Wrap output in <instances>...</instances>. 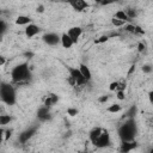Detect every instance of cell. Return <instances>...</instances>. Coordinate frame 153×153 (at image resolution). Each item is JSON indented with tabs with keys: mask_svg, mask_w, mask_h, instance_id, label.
<instances>
[{
	"mask_svg": "<svg viewBox=\"0 0 153 153\" xmlns=\"http://www.w3.org/2000/svg\"><path fill=\"white\" fill-rule=\"evenodd\" d=\"M109 39V37L106 36V35H103V36H100L98 39H96V43L97 44H99V43H104V42H106Z\"/></svg>",
	"mask_w": 153,
	"mask_h": 153,
	"instance_id": "30",
	"label": "cell"
},
{
	"mask_svg": "<svg viewBox=\"0 0 153 153\" xmlns=\"http://www.w3.org/2000/svg\"><path fill=\"white\" fill-rule=\"evenodd\" d=\"M31 79V69L27 62L19 63L14 66L11 71V80L12 84H24Z\"/></svg>",
	"mask_w": 153,
	"mask_h": 153,
	"instance_id": "2",
	"label": "cell"
},
{
	"mask_svg": "<svg viewBox=\"0 0 153 153\" xmlns=\"http://www.w3.org/2000/svg\"><path fill=\"white\" fill-rule=\"evenodd\" d=\"M37 118L42 122H45V121H49L51 118V114H50V108L45 106V105H42L38 111H37Z\"/></svg>",
	"mask_w": 153,
	"mask_h": 153,
	"instance_id": "10",
	"label": "cell"
},
{
	"mask_svg": "<svg viewBox=\"0 0 153 153\" xmlns=\"http://www.w3.org/2000/svg\"><path fill=\"white\" fill-rule=\"evenodd\" d=\"M67 35L72 38V41H73L74 44H75V43L79 41V38L81 37V35H82V29H81L80 26H72V27L68 29Z\"/></svg>",
	"mask_w": 153,
	"mask_h": 153,
	"instance_id": "11",
	"label": "cell"
},
{
	"mask_svg": "<svg viewBox=\"0 0 153 153\" xmlns=\"http://www.w3.org/2000/svg\"><path fill=\"white\" fill-rule=\"evenodd\" d=\"M145 49H146V44H145L143 42H139V43H137V51H139V53H143Z\"/></svg>",
	"mask_w": 153,
	"mask_h": 153,
	"instance_id": "31",
	"label": "cell"
},
{
	"mask_svg": "<svg viewBox=\"0 0 153 153\" xmlns=\"http://www.w3.org/2000/svg\"><path fill=\"white\" fill-rule=\"evenodd\" d=\"M42 41L48 45H57L60 44V35L55 32H47L42 36Z\"/></svg>",
	"mask_w": 153,
	"mask_h": 153,
	"instance_id": "6",
	"label": "cell"
},
{
	"mask_svg": "<svg viewBox=\"0 0 153 153\" xmlns=\"http://www.w3.org/2000/svg\"><path fill=\"white\" fill-rule=\"evenodd\" d=\"M142 72L143 73H146V74H151L152 73V71H153V67H152V65L151 63H145L143 66H142Z\"/></svg>",
	"mask_w": 153,
	"mask_h": 153,
	"instance_id": "25",
	"label": "cell"
},
{
	"mask_svg": "<svg viewBox=\"0 0 153 153\" xmlns=\"http://www.w3.org/2000/svg\"><path fill=\"white\" fill-rule=\"evenodd\" d=\"M0 99L6 105H14L17 102L16 88L12 82H0Z\"/></svg>",
	"mask_w": 153,
	"mask_h": 153,
	"instance_id": "3",
	"label": "cell"
},
{
	"mask_svg": "<svg viewBox=\"0 0 153 153\" xmlns=\"http://www.w3.org/2000/svg\"><path fill=\"white\" fill-rule=\"evenodd\" d=\"M115 92H116V98H117L118 100H124V98H126L124 91H122V90H118V91H115Z\"/></svg>",
	"mask_w": 153,
	"mask_h": 153,
	"instance_id": "27",
	"label": "cell"
},
{
	"mask_svg": "<svg viewBox=\"0 0 153 153\" xmlns=\"http://www.w3.org/2000/svg\"><path fill=\"white\" fill-rule=\"evenodd\" d=\"M124 12L127 13V16H128V18H129L130 20L134 19V18L137 16V12H136L135 8H127V10H124Z\"/></svg>",
	"mask_w": 153,
	"mask_h": 153,
	"instance_id": "23",
	"label": "cell"
},
{
	"mask_svg": "<svg viewBox=\"0 0 153 153\" xmlns=\"http://www.w3.org/2000/svg\"><path fill=\"white\" fill-rule=\"evenodd\" d=\"M111 143V139H110V134L106 129H102L99 136L96 139V141L93 142V146H96L97 148H105L108 146H110Z\"/></svg>",
	"mask_w": 153,
	"mask_h": 153,
	"instance_id": "5",
	"label": "cell"
},
{
	"mask_svg": "<svg viewBox=\"0 0 153 153\" xmlns=\"http://www.w3.org/2000/svg\"><path fill=\"white\" fill-rule=\"evenodd\" d=\"M6 30H7V24H6V22L2 20V19H0V36H2V35L6 32Z\"/></svg>",
	"mask_w": 153,
	"mask_h": 153,
	"instance_id": "26",
	"label": "cell"
},
{
	"mask_svg": "<svg viewBox=\"0 0 153 153\" xmlns=\"http://www.w3.org/2000/svg\"><path fill=\"white\" fill-rule=\"evenodd\" d=\"M67 114L73 117V116L78 115V109H76V108H68V109H67Z\"/></svg>",
	"mask_w": 153,
	"mask_h": 153,
	"instance_id": "28",
	"label": "cell"
},
{
	"mask_svg": "<svg viewBox=\"0 0 153 153\" xmlns=\"http://www.w3.org/2000/svg\"><path fill=\"white\" fill-rule=\"evenodd\" d=\"M0 16H1V10H0Z\"/></svg>",
	"mask_w": 153,
	"mask_h": 153,
	"instance_id": "39",
	"label": "cell"
},
{
	"mask_svg": "<svg viewBox=\"0 0 153 153\" xmlns=\"http://www.w3.org/2000/svg\"><path fill=\"white\" fill-rule=\"evenodd\" d=\"M4 140H5V130L0 127V143H2Z\"/></svg>",
	"mask_w": 153,
	"mask_h": 153,
	"instance_id": "35",
	"label": "cell"
},
{
	"mask_svg": "<svg viewBox=\"0 0 153 153\" xmlns=\"http://www.w3.org/2000/svg\"><path fill=\"white\" fill-rule=\"evenodd\" d=\"M67 4L76 12H82L86 8H88V2L86 0H66Z\"/></svg>",
	"mask_w": 153,
	"mask_h": 153,
	"instance_id": "7",
	"label": "cell"
},
{
	"mask_svg": "<svg viewBox=\"0 0 153 153\" xmlns=\"http://www.w3.org/2000/svg\"><path fill=\"white\" fill-rule=\"evenodd\" d=\"M118 137L121 141H131L135 140V136L137 134V127L134 117H128L120 127H118Z\"/></svg>",
	"mask_w": 153,
	"mask_h": 153,
	"instance_id": "1",
	"label": "cell"
},
{
	"mask_svg": "<svg viewBox=\"0 0 153 153\" xmlns=\"http://www.w3.org/2000/svg\"><path fill=\"white\" fill-rule=\"evenodd\" d=\"M135 35H145L143 29H141L139 25H135Z\"/></svg>",
	"mask_w": 153,
	"mask_h": 153,
	"instance_id": "32",
	"label": "cell"
},
{
	"mask_svg": "<svg viewBox=\"0 0 153 153\" xmlns=\"http://www.w3.org/2000/svg\"><path fill=\"white\" fill-rule=\"evenodd\" d=\"M121 110H122V105H121L120 103L111 104V105L108 106V109H106V111L110 112V114H117V112H120Z\"/></svg>",
	"mask_w": 153,
	"mask_h": 153,
	"instance_id": "20",
	"label": "cell"
},
{
	"mask_svg": "<svg viewBox=\"0 0 153 153\" xmlns=\"http://www.w3.org/2000/svg\"><path fill=\"white\" fill-rule=\"evenodd\" d=\"M117 0H102L99 2L100 6H108V5H111V4H115Z\"/></svg>",
	"mask_w": 153,
	"mask_h": 153,
	"instance_id": "29",
	"label": "cell"
},
{
	"mask_svg": "<svg viewBox=\"0 0 153 153\" xmlns=\"http://www.w3.org/2000/svg\"><path fill=\"white\" fill-rule=\"evenodd\" d=\"M102 129H103V128H100V127H94V128H92V129L90 130V133H88V139H90V141H91L92 145H93V142L96 141V139L99 136Z\"/></svg>",
	"mask_w": 153,
	"mask_h": 153,
	"instance_id": "17",
	"label": "cell"
},
{
	"mask_svg": "<svg viewBox=\"0 0 153 153\" xmlns=\"http://www.w3.org/2000/svg\"><path fill=\"white\" fill-rule=\"evenodd\" d=\"M67 71H68V73H69V76L74 80L75 86H84V85H86V84L88 82V81L82 76V74L80 73L79 68L67 66Z\"/></svg>",
	"mask_w": 153,
	"mask_h": 153,
	"instance_id": "4",
	"label": "cell"
},
{
	"mask_svg": "<svg viewBox=\"0 0 153 153\" xmlns=\"http://www.w3.org/2000/svg\"><path fill=\"white\" fill-rule=\"evenodd\" d=\"M41 32V27L33 23H30L25 26V30H24V33L27 38H33L35 36H37L38 33Z\"/></svg>",
	"mask_w": 153,
	"mask_h": 153,
	"instance_id": "9",
	"label": "cell"
},
{
	"mask_svg": "<svg viewBox=\"0 0 153 153\" xmlns=\"http://www.w3.org/2000/svg\"><path fill=\"white\" fill-rule=\"evenodd\" d=\"M122 27H123V30H124L126 32H129V33H134V35H135V25H134V24H131V23H126Z\"/></svg>",
	"mask_w": 153,
	"mask_h": 153,
	"instance_id": "22",
	"label": "cell"
},
{
	"mask_svg": "<svg viewBox=\"0 0 153 153\" xmlns=\"http://www.w3.org/2000/svg\"><path fill=\"white\" fill-rule=\"evenodd\" d=\"M108 99H109V96H108V94H104V96H100V97L98 98V102H99V103H106Z\"/></svg>",
	"mask_w": 153,
	"mask_h": 153,
	"instance_id": "33",
	"label": "cell"
},
{
	"mask_svg": "<svg viewBox=\"0 0 153 153\" xmlns=\"http://www.w3.org/2000/svg\"><path fill=\"white\" fill-rule=\"evenodd\" d=\"M57 100H59V97H57L56 94L51 93V94L47 96V98L44 99V104H43V105H45V106H48V108H51L53 105H55V104L57 103Z\"/></svg>",
	"mask_w": 153,
	"mask_h": 153,
	"instance_id": "16",
	"label": "cell"
},
{
	"mask_svg": "<svg viewBox=\"0 0 153 153\" xmlns=\"http://www.w3.org/2000/svg\"><path fill=\"white\" fill-rule=\"evenodd\" d=\"M36 131H37V127H30V128L25 129V130L22 131V133L19 134V136H18L19 142H20V143H26V142L36 134Z\"/></svg>",
	"mask_w": 153,
	"mask_h": 153,
	"instance_id": "8",
	"label": "cell"
},
{
	"mask_svg": "<svg viewBox=\"0 0 153 153\" xmlns=\"http://www.w3.org/2000/svg\"><path fill=\"white\" fill-rule=\"evenodd\" d=\"M93 1H94V2H96V4H99V2H100V1H102V0H93Z\"/></svg>",
	"mask_w": 153,
	"mask_h": 153,
	"instance_id": "38",
	"label": "cell"
},
{
	"mask_svg": "<svg viewBox=\"0 0 153 153\" xmlns=\"http://www.w3.org/2000/svg\"><path fill=\"white\" fill-rule=\"evenodd\" d=\"M5 63H6V57L4 55H0V67L4 66Z\"/></svg>",
	"mask_w": 153,
	"mask_h": 153,
	"instance_id": "36",
	"label": "cell"
},
{
	"mask_svg": "<svg viewBox=\"0 0 153 153\" xmlns=\"http://www.w3.org/2000/svg\"><path fill=\"white\" fill-rule=\"evenodd\" d=\"M60 43H61V45H62L63 48H66V49L72 48L73 44H74V42H73L72 38L67 35V32H63V33L60 35Z\"/></svg>",
	"mask_w": 153,
	"mask_h": 153,
	"instance_id": "13",
	"label": "cell"
},
{
	"mask_svg": "<svg viewBox=\"0 0 153 153\" xmlns=\"http://www.w3.org/2000/svg\"><path fill=\"white\" fill-rule=\"evenodd\" d=\"M14 23L17 24V25H19V26H26L27 24H30V23H32V19L30 18V17H27V16H18L17 18H16V20H14Z\"/></svg>",
	"mask_w": 153,
	"mask_h": 153,
	"instance_id": "15",
	"label": "cell"
},
{
	"mask_svg": "<svg viewBox=\"0 0 153 153\" xmlns=\"http://www.w3.org/2000/svg\"><path fill=\"white\" fill-rule=\"evenodd\" d=\"M111 24H112L115 27H122V26L126 24V22H123V20H121V19H117V18L112 17V19H111Z\"/></svg>",
	"mask_w": 153,
	"mask_h": 153,
	"instance_id": "24",
	"label": "cell"
},
{
	"mask_svg": "<svg viewBox=\"0 0 153 153\" xmlns=\"http://www.w3.org/2000/svg\"><path fill=\"white\" fill-rule=\"evenodd\" d=\"M37 12L43 13V12H44V6H43V5H39V6L37 7Z\"/></svg>",
	"mask_w": 153,
	"mask_h": 153,
	"instance_id": "37",
	"label": "cell"
},
{
	"mask_svg": "<svg viewBox=\"0 0 153 153\" xmlns=\"http://www.w3.org/2000/svg\"><path fill=\"white\" fill-rule=\"evenodd\" d=\"M136 112H137V108H136V105H131V106L126 111L124 117H126V118H128V117H134V116L136 115Z\"/></svg>",
	"mask_w": 153,
	"mask_h": 153,
	"instance_id": "21",
	"label": "cell"
},
{
	"mask_svg": "<svg viewBox=\"0 0 153 153\" xmlns=\"http://www.w3.org/2000/svg\"><path fill=\"white\" fill-rule=\"evenodd\" d=\"M114 17L117 18V19H121V20H123V22H126V23H130V19L128 18V16H127V13L124 12V10H118V11H116L115 14H114Z\"/></svg>",
	"mask_w": 153,
	"mask_h": 153,
	"instance_id": "18",
	"label": "cell"
},
{
	"mask_svg": "<svg viewBox=\"0 0 153 153\" xmlns=\"http://www.w3.org/2000/svg\"><path fill=\"white\" fill-rule=\"evenodd\" d=\"M12 122V116L8 114H0V127H5Z\"/></svg>",
	"mask_w": 153,
	"mask_h": 153,
	"instance_id": "19",
	"label": "cell"
},
{
	"mask_svg": "<svg viewBox=\"0 0 153 153\" xmlns=\"http://www.w3.org/2000/svg\"><path fill=\"white\" fill-rule=\"evenodd\" d=\"M78 68H79L80 73L82 74V76H84L87 81H90V80L92 79V72H91V69H90L85 63H80Z\"/></svg>",
	"mask_w": 153,
	"mask_h": 153,
	"instance_id": "14",
	"label": "cell"
},
{
	"mask_svg": "<svg viewBox=\"0 0 153 153\" xmlns=\"http://www.w3.org/2000/svg\"><path fill=\"white\" fill-rule=\"evenodd\" d=\"M117 85H118V81H114V82H111L110 86H109V90H110V91H116Z\"/></svg>",
	"mask_w": 153,
	"mask_h": 153,
	"instance_id": "34",
	"label": "cell"
},
{
	"mask_svg": "<svg viewBox=\"0 0 153 153\" xmlns=\"http://www.w3.org/2000/svg\"><path fill=\"white\" fill-rule=\"evenodd\" d=\"M137 142L135 140L131 141H121V146H120V152L122 153H128L130 151H133L134 148H136Z\"/></svg>",
	"mask_w": 153,
	"mask_h": 153,
	"instance_id": "12",
	"label": "cell"
}]
</instances>
